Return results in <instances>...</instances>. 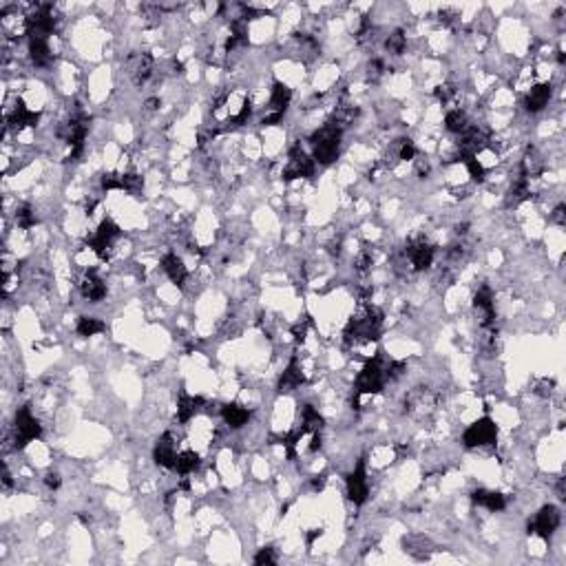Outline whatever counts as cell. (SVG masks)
Wrapping results in <instances>:
<instances>
[{
	"label": "cell",
	"instance_id": "30bf717a",
	"mask_svg": "<svg viewBox=\"0 0 566 566\" xmlns=\"http://www.w3.org/2000/svg\"><path fill=\"white\" fill-rule=\"evenodd\" d=\"M127 69H129V78L135 86H142L148 82V78L153 75V69H155V60L148 53H133L127 60Z\"/></svg>",
	"mask_w": 566,
	"mask_h": 566
},
{
	"label": "cell",
	"instance_id": "603a6c76",
	"mask_svg": "<svg viewBox=\"0 0 566 566\" xmlns=\"http://www.w3.org/2000/svg\"><path fill=\"white\" fill-rule=\"evenodd\" d=\"M385 49H387V53H392V56H401V53H405V49H407V36H405L403 29H396V32H392V34L385 38Z\"/></svg>",
	"mask_w": 566,
	"mask_h": 566
},
{
	"label": "cell",
	"instance_id": "83f0119b",
	"mask_svg": "<svg viewBox=\"0 0 566 566\" xmlns=\"http://www.w3.org/2000/svg\"><path fill=\"white\" fill-rule=\"evenodd\" d=\"M354 264H356V270L365 272V270H370V268H372L374 257H372L370 250H361V252L356 255V259H354Z\"/></svg>",
	"mask_w": 566,
	"mask_h": 566
},
{
	"label": "cell",
	"instance_id": "5b68a950",
	"mask_svg": "<svg viewBox=\"0 0 566 566\" xmlns=\"http://www.w3.org/2000/svg\"><path fill=\"white\" fill-rule=\"evenodd\" d=\"M498 438V427L491 418H480L476 423H471L465 434L463 442L465 447H484V445H494Z\"/></svg>",
	"mask_w": 566,
	"mask_h": 566
},
{
	"label": "cell",
	"instance_id": "7402d4cb",
	"mask_svg": "<svg viewBox=\"0 0 566 566\" xmlns=\"http://www.w3.org/2000/svg\"><path fill=\"white\" fill-rule=\"evenodd\" d=\"M471 124L469 122V115L463 111V109H449L447 115H445V129L454 135H461L467 131V127Z\"/></svg>",
	"mask_w": 566,
	"mask_h": 566
},
{
	"label": "cell",
	"instance_id": "6da1fadb",
	"mask_svg": "<svg viewBox=\"0 0 566 566\" xmlns=\"http://www.w3.org/2000/svg\"><path fill=\"white\" fill-rule=\"evenodd\" d=\"M341 137H343V129L336 124L334 120H328L323 127L312 133L310 153L319 166H330L332 162H336V157H339V153H341Z\"/></svg>",
	"mask_w": 566,
	"mask_h": 566
},
{
	"label": "cell",
	"instance_id": "7c38bea8",
	"mask_svg": "<svg viewBox=\"0 0 566 566\" xmlns=\"http://www.w3.org/2000/svg\"><path fill=\"white\" fill-rule=\"evenodd\" d=\"M38 122H40V113L38 111H32L29 109L27 104L18 102L16 106H13V111L7 115V124L9 129H16V131H22L27 127H38Z\"/></svg>",
	"mask_w": 566,
	"mask_h": 566
},
{
	"label": "cell",
	"instance_id": "ac0fdd59",
	"mask_svg": "<svg viewBox=\"0 0 566 566\" xmlns=\"http://www.w3.org/2000/svg\"><path fill=\"white\" fill-rule=\"evenodd\" d=\"M204 399L202 396H188V394H181L179 401H177V420L179 423H188L193 420L200 411L204 409Z\"/></svg>",
	"mask_w": 566,
	"mask_h": 566
},
{
	"label": "cell",
	"instance_id": "484cf974",
	"mask_svg": "<svg viewBox=\"0 0 566 566\" xmlns=\"http://www.w3.org/2000/svg\"><path fill=\"white\" fill-rule=\"evenodd\" d=\"M104 191H122V173H106L102 175Z\"/></svg>",
	"mask_w": 566,
	"mask_h": 566
},
{
	"label": "cell",
	"instance_id": "8992f818",
	"mask_svg": "<svg viewBox=\"0 0 566 566\" xmlns=\"http://www.w3.org/2000/svg\"><path fill=\"white\" fill-rule=\"evenodd\" d=\"M405 257L414 270H427L434 264L436 250L425 237H414V239H409V243L405 246Z\"/></svg>",
	"mask_w": 566,
	"mask_h": 566
},
{
	"label": "cell",
	"instance_id": "f546056e",
	"mask_svg": "<svg viewBox=\"0 0 566 566\" xmlns=\"http://www.w3.org/2000/svg\"><path fill=\"white\" fill-rule=\"evenodd\" d=\"M44 484H47L51 491H56V489H60V484H63V478L58 476V473H47V476H44Z\"/></svg>",
	"mask_w": 566,
	"mask_h": 566
},
{
	"label": "cell",
	"instance_id": "ffe728a7",
	"mask_svg": "<svg viewBox=\"0 0 566 566\" xmlns=\"http://www.w3.org/2000/svg\"><path fill=\"white\" fill-rule=\"evenodd\" d=\"M221 418L231 430H241V427L248 425V420H250V409H246L243 405H237V403H228L221 407Z\"/></svg>",
	"mask_w": 566,
	"mask_h": 566
},
{
	"label": "cell",
	"instance_id": "9c48e42d",
	"mask_svg": "<svg viewBox=\"0 0 566 566\" xmlns=\"http://www.w3.org/2000/svg\"><path fill=\"white\" fill-rule=\"evenodd\" d=\"M367 496H370V480H367V469H365V461H359L356 467L352 469V473L347 476V498L361 507L365 504Z\"/></svg>",
	"mask_w": 566,
	"mask_h": 566
},
{
	"label": "cell",
	"instance_id": "9a60e30c",
	"mask_svg": "<svg viewBox=\"0 0 566 566\" xmlns=\"http://www.w3.org/2000/svg\"><path fill=\"white\" fill-rule=\"evenodd\" d=\"M303 383H305L303 367H301L299 359H297V356H292V361L288 363L285 372H283V374H281V378H279V385H277V390H279V392H295V390H297V387H301Z\"/></svg>",
	"mask_w": 566,
	"mask_h": 566
},
{
	"label": "cell",
	"instance_id": "4316f807",
	"mask_svg": "<svg viewBox=\"0 0 566 566\" xmlns=\"http://www.w3.org/2000/svg\"><path fill=\"white\" fill-rule=\"evenodd\" d=\"M414 157H416V146H414V142H409V140L399 142V160H403V162H411Z\"/></svg>",
	"mask_w": 566,
	"mask_h": 566
},
{
	"label": "cell",
	"instance_id": "2e32d148",
	"mask_svg": "<svg viewBox=\"0 0 566 566\" xmlns=\"http://www.w3.org/2000/svg\"><path fill=\"white\" fill-rule=\"evenodd\" d=\"M471 500L476 507H482L487 511H491V513H498L502 511L504 507H507V500H504V496L500 491H491V489H476V491L471 494Z\"/></svg>",
	"mask_w": 566,
	"mask_h": 566
},
{
	"label": "cell",
	"instance_id": "52a82bcc",
	"mask_svg": "<svg viewBox=\"0 0 566 566\" xmlns=\"http://www.w3.org/2000/svg\"><path fill=\"white\" fill-rule=\"evenodd\" d=\"M560 522H562V517H560L558 507H553V504H546V507H542L538 513H535L533 522L529 525V533L540 535V538L548 540L551 535L558 531Z\"/></svg>",
	"mask_w": 566,
	"mask_h": 566
},
{
	"label": "cell",
	"instance_id": "d6986e66",
	"mask_svg": "<svg viewBox=\"0 0 566 566\" xmlns=\"http://www.w3.org/2000/svg\"><path fill=\"white\" fill-rule=\"evenodd\" d=\"M29 58L36 67H49L53 60L49 38H29Z\"/></svg>",
	"mask_w": 566,
	"mask_h": 566
},
{
	"label": "cell",
	"instance_id": "7a4b0ae2",
	"mask_svg": "<svg viewBox=\"0 0 566 566\" xmlns=\"http://www.w3.org/2000/svg\"><path fill=\"white\" fill-rule=\"evenodd\" d=\"M387 361H383L380 356H372L367 359V363L363 365L361 374L356 376V385H354V399H352V405L359 407L361 399L367 394H378L380 390L385 387L387 383Z\"/></svg>",
	"mask_w": 566,
	"mask_h": 566
},
{
	"label": "cell",
	"instance_id": "5bb4252c",
	"mask_svg": "<svg viewBox=\"0 0 566 566\" xmlns=\"http://www.w3.org/2000/svg\"><path fill=\"white\" fill-rule=\"evenodd\" d=\"M162 270L166 272V277L175 285H184L188 281V268H186V264H184V259L175 252H168L162 259Z\"/></svg>",
	"mask_w": 566,
	"mask_h": 566
},
{
	"label": "cell",
	"instance_id": "d4e9b609",
	"mask_svg": "<svg viewBox=\"0 0 566 566\" xmlns=\"http://www.w3.org/2000/svg\"><path fill=\"white\" fill-rule=\"evenodd\" d=\"M16 224L22 228V231H27V228L36 226V212H34V208L29 206V204L18 206V210H16Z\"/></svg>",
	"mask_w": 566,
	"mask_h": 566
},
{
	"label": "cell",
	"instance_id": "277c9868",
	"mask_svg": "<svg viewBox=\"0 0 566 566\" xmlns=\"http://www.w3.org/2000/svg\"><path fill=\"white\" fill-rule=\"evenodd\" d=\"M40 434H42V425L34 416V411L29 407H20L16 411V420H13V440H16V447L22 449L32 440L40 438Z\"/></svg>",
	"mask_w": 566,
	"mask_h": 566
},
{
	"label": "cell",
	"instance_id": "8fae6325",
	"mask_svg": "<svg viewBox=\"0 0 566 566\" xmlns=\"http://www.w3.org/2000/svg\"><path fill=\"white\" fill-rule=\"evenodd\" d=\"M153 458L155 463L164 469H175V461H177V442L175 436L171 432H166L160 440L155 449H153Z\"/></svg>",
	"mask_w": 566,
	"mask_h": 566
},
{
	"label": "cell",
	"instance_id": "cb8c5ba5",
	"mask_svg": "<svg viewBox=\"0 0 566 566\" xmlns=\"http://www.w3.org/2000/svg\"><path fill=\"white\" fill-rule=\"evenodd\" d=\"M75 330H78L80 336H96V334L104 332L106 326L102 323L100 319H96V316H80L78 328H75Z\"/></svg>",
	"mask_w": 566,
	"mask_h": 566
},
{
	"label": "cell",
	"instance_id": "4dcf8cb0",
	"mask_svg": "<svg viewBox=\"0 0 566 566\" xmlns=\"http://www.w3.org/2000/svg\"><path fill=\"white\" fill-rule=\"evenodd\" d=\"M551 219H553L558 226H564V204L555 206V210L551 212Z\"/></svg>",
	"mask_w": 566,
	"mask_h": 566
},
{
	"label": "cell",
	"instance_id": "44dd1931",
	"mask_svg": "<svg viewBox=\"0 0 566 566\" xmlns=\"http://www.w3.org/2000/svg\"><path fill=\"white\" fill-rule=\"evenodd\" d=\"M200 465H202L200 454L188 449V451L177 454V461H175V469L173 471H177L179 476H191V473H195L197 469H200Z\"/></svg>",
	"mask_w": 566,
	"mask_h": 566
},
{
	"label": "cell",
	"instance_id": "f1b7e54d",
	"mask_svg": "<svg viewBox=\"0 0 566 566\" xmlns=\"http://www.w3.org/2000/svg\"><path fill=\"white\" fill-rule=\"evenodd\" d=\"M255 564H277V555H274V551L270 546L268 548H262L255 555Z\"/></svg>",
	"mask_w": 566,
	"mask_h": 566
},
{
	"label": "cell",
	"instance_id": "1f68e13d",
	"mask_svg": "<svg viewBox=\"0 0 566 566\" xmlns=\"http://www.w3.org/2000/svg\"><path fill=\"white\" fill-rule=\"evenodd\" d=\"M160 104H162L160 98H148V100L144 102V106H146L148 111H157V109H160Z\"/></svg>",
	"mask_w": 566,
	"mask_h": 566
},
{
	"label": "cell",
	"instance_id": "ba28073f",
	"mask_svg": "<svg viewBox=\"0 0 566 566\" xmlns=\"http://www.w3.org/2000/svg\"><path fill=\"white\" fill-rule=\"evenodd\" d=\"M120 235H122L120 226H117L115 221H111V219H104V221H100L98 231L86 239V243H89V248L94 250L96 255L106 257V250H109V248L113 246V241H115Z\"/></svg>",
	"mask_w": 566,
	"mask_h": 566
},
{
	"label": "cell",
	"instance_id": "4fadbf2b",
	"mask_svg": "<svg viewBox=\"0 0 566 566\" xmlns=\"http://www.w3.org/2000/svg\"><path fill=\"white\" fill-rule=\"evenodd\" d=\"M80 292L86 301L98 303L106 297V283L96 270H89V272H84V277L80 281Z\"/></svg>",
	"mask_w": 566,
	"mask_h": 566
},
{
	"label": "cell",
	"instance_id": "e0dca14e",
	"mask_svg": "<svg viewBox=\"0 0 566 566\" xmlns=\"http://www.w3.org/2000/svg\"><path fill=\"white\" fill-rule=\"evenodd\" d=\"M551 96H553V89H551L548 82H542V84H535L529 94L525 96V109L529 113H540L544 106L548 104Z\"/></svg>",
	"mask_w": 566,
	"mask_h": 566
},
{
	"label": "cell",
	"instance_id": "3957f363",
	"mask_svg": "<svg viewBox=\"0 0 566 566\" xmlns=\"http://www.w3.org/2000/svg\"><path fill=\"white\" fill-rule=\"evenodd\" d=\"M314 168H316V162L312 157L310 150H305L301 142H297L292 148H290V155H288V166L283 168L281 177L285 181L290 179H301V177H312L314 175Z\"/></svg>",
	"mask_w": 566,
	"mask_h": 566
},
{
	"label": "cell",
	"instance_id": "d6a6232c",
	"mask_svg": "<svg viewBox=\"0 0 566 566\" xmlns=\"http://www.w3.org/2000/svg\"><path fill=\"white\" fill-rule=\"evenodd\" d=\"M321 533H323V531H321V529H312V533H308V538H305V542H308V544H312V542H314L316 538H321Z\"/></svg>",
	"mask_w": 566,
	"mask_h": 566
}]
</instances>
